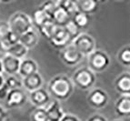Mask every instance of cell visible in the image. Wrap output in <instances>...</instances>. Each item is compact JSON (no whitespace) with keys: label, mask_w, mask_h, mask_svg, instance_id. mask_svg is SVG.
<instances>
[{"label":"cell","mask_w":130,"mask_h":121,"mask_svg":"<svg viewBox=\"0 0 130 121\" xmlns=\"http://www.w3.org/2000/svg\"><path fill=\"white\" fill-rule=\"evenodd\" d=\"M74 90V84L72 80L64 75H59L51 79L48 85L50 95L57 101L66 100L71 96Z\"/></svg>","instance_id":"1"},{"label":"cell","mask_w":130,"mask_h":121,"mask_svg":"<svg viewBox=\"0 0 130 121\" xmlns=\"http://www.w3.org/2000/svg\"><path fill=\"white\" fill-rule=\"evenodd\" d=\"M72 82L78 88L87 90L93 86L95 82V75L88 67H82L75 72L72 78Z\"/></svg>","instance_id":"2"},{"label":"cell","mask_w":130,"mask_h":121,"mask_svg":"<svg viewBox=\"0 0 130 121\" xmlns=\"http://www.w3.org/2000/svg\"><path fill=\"white\" fill-rule=\"evenodd\" d=\"M8 24L11 31L17 33L19 36L25 34L29 30H32V22L30 17L26 14L22 12L14 14L11 17Z\"/></svg>","instance_id":"3"},{"label":"cell","mask_w":130,"mask_h":121,"mask_svg":"<svg viewBox=\"0 0 130 121\" xmlns=\"http://www.w3.org/2000/svg\"><path fill=\"white\" fill-rule=\"evenodd\" d=\"M110 64V59L106 52L96 49L88 56V68L94 73H99L106 70Z\"/></svg>","instance_id":"4"},{"label":"cell","mask_w":130,"mask_h":121,"mask_svg":"<svg viewBox=\"0 0 130 121\" xmlns=\"http://www.w3.org/2000/svg\"><path fill=\"white\" fill-rule=\"evenodd\" d=\"M72 45L78 50L82 56H89L95 50V42L94 38L87 34H80L73 40Z\"/></svg>","instance_id":"5"},{"label":"cell","mask_w":130,"mask_h":121,"mask_svg":"<svg viewBox=\"0 0 130 121\" xmlns=\"http://www.w3.org/2000/svg\"><path fill=\"white\" fill-rule=\"evenodd\" d=\"M60 58L66 65L73 67L77 65L83 58V56L78 52L74 46L69 45L67 48L60 50Z\"/></svg>","instance_id":"6"},{"label":"cell","mask_w":130,"mask_h":121,"mask_svg":"<svg viewBox=\"0 0 130 121\" xmlns=\"http://www.w3.org/2000/svg\"><path fill=\"white\" fill-rule=\"evenodd\" d=\"M49 42L55 48L62 50L67 46L71 45L73 40L63 27H58L53 35V37L50 38Z\"/></svg>","instance_id":"7"},{"label":"cell","mask_w":130,"mask_h":121,"mask_svg":"<svg viewBox=\"0 0 130 121\" xmlns=\"http://www.w3.org/2000/svg\"><path fill=\"white\" fill-rule=\"evenodd\" d=\"M87 102L95 108H102L108 102V96L106 91L101 88H95L87 97Z\"/></svg>","instance_id":"8"},{"label":"cell","mask_w":130,"mask_h":121,"mask_svg":"<svg viewBox=\"0 0 130 121\" xmlns=\"http://www.w3.org/2000/svg\"><path fill=\"white\" fill-rule=\"evenodd\" d=\"M26 101V96L21 88L12 89L9 91L8 95L6 98V104L9 108H18L23 106Z\"/></svg>","instance_id":"9"},{"label":"cell","mask_w":130,"mask_h":121,"mask_svg":"<svg viewBox=\"0 0 130 121\" xmlns=\"http://www.w3.org/2000/svg\"><path fill=\"white\" fill-rule=\"evenodd\" d=\"M115 88L121 96H130V73H123L117 77Z\"/></svg>","instance_id":"10"},{"label":"cell","mask_w":130,"mask_h":121,"mask_svg":"<svg viewBox=\"0 0 130 121\" xmlns=\"http://www.w3.org/2000/svg\"><path fill=\"white\" fill-rule=\"evenodd\" d=\"M115 112L118 117H130V96H120L115 103Z\"/></svg>","instance_id":"11"},{"label":"cell","mask_w":130,"mask_h":121,"mask_svg":"<svg viewBox=\"0 0 130 121\" xmlns=\"http://www.w3.org/2000/svg\"><path fill=\"white\" fill-rule=\"evenodd\" d=\"M2 66H3V71H5L7 74L13 76L15 74L18 73L20 67V59H18L11 56L9 55H7L3 57L2 60Z\"/></svg>","instance_id":"12"},{"label":"cell","mask_w":130,"mask_h":121,"mask_svg":"<svg viewBox=\"0 0 130 121\" xmlns=\"http://www.w3.org/2000/svg\"><path fill=\"white\" fill-rule=\"evenodd\" d=\"M50 18L52 19V21L58 27H64L67 22L72 19L71 16L67 13L65 9L62 8L60 6H58V5H57V7L54 10Z\"/></svg>","instance_id":"13"},{"label":"cell","mask_w":130,"mask_h":121,"mask_svg":"<svg viewBox=\"0 0 130 121\" xmlns=\"http://www.w3.org/2000/svg\"><path fill=\"white\" fill-rule=\"evenodd\" d=\"M76 4L78 12L89 16L96 12L99 7V2L96 0H77Z\"/></svg>","instance_id":"14"},{"label":"cell","mask_w":130,"mask_h":121,"mask_svg":"<svg viewBox=\"0 0 130 121\" xmlns=\"http://www.w3.org/2000/svg\"><path fill=\"white\" fill-rule=\"evenodd\" d=\"M49 94L43 88H38L30 93V100L37 108H43L49 101Z\"/></svg>","instance_id":"15"},{"label":"cell","mask_w":130,"mask_h":121,"mask_svg":"<svg viewBox=\"0 0 130 121\" xmlns=\"http://www.w3.org/2000/svg\"><path fill=\"white\" fill-rule=\"evenodd\" d=\"M42 84H43V79L37 72L26 77V78H24L23 83H22V85L30 92H33L38 88H41Z\"/></svg>","instance_id":"16"},{"label":"cell","mask_w":130,"mask_h":121,"mask_svg":"<svg viewBox=\"0 0 130 121\" xmlns=\"http://www.w3.org/2000/svg\"><path fill=\"white\" fill-rule=\"evenodd\" d=\"M46 111L48 121H60L64 116L60 103L57 100H55L50 104V106L46 108Z\"/></svg>","instance_id":"17"},{"label":"cell","mask_w":130,"mask_h":121,"mask_svg":"<svg viewBox=\"0 0 130 121\" xmlns=\"http://www.w3.org/2000/svg\"><path fill=\"white\" fill-rule=\"evenodd\" d=\"M37 63L32 59H24L20 63V67L18 73L21 75L23 78L30 76L32 74H35L37 72Z\"/></svg>","instance_id":"18"},{"label":"cell","mask_w":130,"mask_h":121,"mask_svg":"<svg viewBox=\"0 0 130 121\" xmlns=\"http://www.w3.org/2000/svg\"><path fill=\"white\" fill-rule=\"evenodd\" d=\"M38 37L35 31L29 30L25 34L20 36L19 43L22 44L26 48H32L37 44Z\"/></svg>","instance_id":"19"},{"label":"cell","mask_w":130,"mask_h":121,"mask_svg":"<svg viewBox=\"0 0 130 121\" xmlns=\"http://www.w3.org/2000/svg\"><path fill=\"white\" fill-rule=\"evenodd\" d=\"M57 28H58V26L52 21L51 18H49L38 28V31L45 38L50 40V38L53 37V35L55 34Z\"/></svg>","instance_id":"20"},{"label":"cell","mask_w":130,"mask_h":121,"mask_svg":"<svg viewBox=\"0 0 130 121\" xmlns=\"http://www.w3.org/2000/svg\"><path fill=\"white\" fill-rule=\"evenodd\" d=\"M50 17L46 15L43 10L39 8H37L33 11L32 15H31V22H32V25H35L36 27L38 29L42 25L45 23L47 19H49Z\"/></svg>","instance_id":"21"},{"label":"cell","mask_w":130,"mask_h":121,"mask_svg":"<svg viewBox=\"0 0 130 121\" xmlns=\"http://www.w3.org/2000/svg\"><path fill=\"white\" fill-rule=\"evenodd\" d=\"M72 20L79 29H82V28H86L88 26V25L90 24V21H91V17L89 15L81 13V12L77 11L72 17Z\"/></svg>","instance_id":"22"},{"label":"cell","mask_w":130,"mask_h":121,"mask_svg":"<svg viewBox=\"0 0 130 121\" xmlns=\"http://www.w3.org/2000/svg\"><path fill=\"white\" fill-rule=\"evenodd\" d=\"M27 53V48H26L24 46L20 43L11 46V48L7 51V55L11 56H14L15 58L20 59L23 58Z\"/></svg>","instance_id":"23"},{"label":"cell","mask_w":130,"mask_h":121,"mask_svg":"<svg viewBox=\"0 0 130 121\" xmlns=\"http://www.w3.org/2000/svg\"><path fill=\"white\" fill-rule=\"evenodd\" d=\"M57 5L65 9L67 13L71 16V17L77 12L76 1H74V0H62V1L57 2Z\"/></svg>","instance_id":"24"},{"label":"cell","mask_w":130,"mask_h":121,"mask_svg":"<svg viewBox=\"0 0 130 121\" xmlns=\"http://www.w3.org/2000/svg\"><path fill=\"white\" fill-rule=\"evenodd\" d=\"M117 59L123 66L130 67V47L123 48L117 54Z\"/></svg>","instance_id":"25"},{"label":"cell","mask_w":130,"mask_h":121,"mask_svg":"<svg viewBox=\"0 0 130 121\" xmlns=\"http://www.w3.org/2000/svg\"><path fill=\"white\" fill-rule=\"evenodd\" d=\"M63 28L65 29L66 31H67V34L69 35V37H71L72 40L76 39V37H77L78 36L81 34V33H80V29H79V28L76 26V25L75 24L74 22H73V20H72V19L67 22Z\"/></svg>","instance_id":"26"},{"label":"cell","mask_w":130,"mask_h":121,"mask_svg":"<svg viewBox=\"0 0 130 121\" xmlns=\"http://www.w3.org/2000/svg\"><path fill=\"white\" fill-rule=\"evenodd\" d=\"M31 121H48L46 108H37L31 114Z\"/></svg>","instance_id":"27"},{"label":"cell","mask_w":130,"mask_h":121,"mask_svg":"<svg viewBox=\"0 0 130 121\" xmlns=\"http://www.w3.org/2000/svg\"><path fill=\"white\" fill-rule=\"evenodd\" d=\"M57 7V2H55V1H46V2L43 3V4L39 7V8L43 10L46 15L48 16L49 17H51L53 12L56 9V7Z\"/></svg>","instance_id":"28"},{"label":"cell","mask_w":130,"mask_h":121,"mask_svg":"<svg viewBox=\"0 0 130 121\" xmlns=\"http://www.w3.org/2000/svg\"><path fill=\"white\" fill-rule=\"evenodd\" d=\"M5 84L7 85V86L9 87L10 90L12 89H18L20 88L22 86V82L20 80H18L17 78L13 76H10L5 80Z\"/></svg>","instance_id":"29"},{"label":"cell","mask_w":130,"mask_h":121,"mask_svg":"<svg viewBox=\"0 0 130 121\" xmlns=\"http://www.w3.org/2000/svg\"><path fill=\"white\" fill-rule=\"evenodd\" d=\"M10 30L8 22H0V40L6 38Z\"/></svg>","instance_id":"30"},{"label":"cell","mask_w":130,"mask_h":121,"mask_svg":"<svg viewBox=\"0 0 130 121\" xmlns=\"http://www.w3.org/2000/svg\"><path fill=\"white\" fill-rule=\"evenodd\" d=\"M6 39H7V41L8 42L11 46H13V45H15V44L19 43L20 36L18 34H17V33L10 30V32L8 33V35L7 36Z\"/></svg>","instance_id":"31"},{"label":"cell","mask_w":130,"mask_h":121,"mask_svg":"<svg viewBox=\"0 0 130 121\" xmlns=\"http://www.w3.org/2000/svg\"><path fill=\"white\" fill-rule=\"evenodd\" d=\"M9 91H10L9 87L4 83L3 86L0 87V99H6L9 93Z\"/></svg>","instance_id":"32"},{"label":"cell","mask_w":130,"mask_h":121,"mask_svg":"<svg viewBox=\"0 0 130 121\" xmlns=\"http://www.w3.org/2000/svg\"><path fill=\"white\" fill-rule=\"evenodd\" d=\"M11 48V45L7 41V39H2L0 40V51L5 52V53H7L8 49Z\"/></svg>","instance_id":"33"},{"label":"cell","mask_w":130,"mask_h":121,"mask_svg":"<svg viewBox=\"0 0 130 121\" xmlns=\"http://www.w3.org/2000/svg\"><path fill=\"white\" fill-rule=\"evenodd\" d=\"M87 121H107V119H106L104 116H102V115L95 114V115L91 116Z\"/></svg>","instance_id":"34"},{"label":"cell","mask_w":130,"mask_h":121,"mask_svg":"<svg viewBox=\"0 0 130 121\" xmlns=\"http://www.w3.org/2000/svg\"><path fill=\"white\" fill-rule=\"evenodd\" d=\"M60 121H80V120L76 116H74V115L67 114V115H64Z\"/></svg>","instance_id":"35"},{"label":"cell","mask_w":130,"mask_h":121,"mask_svg":"<svg viewBox=\"0 0 130 121\" xmlns=\"http://www.w3.org/2000/svg\"><path fill=\"white\" fill-rule=\"evenodd\" d=\"M7 113L4 110V108L0 106V121H4L5 118L7 117Z\"/></svg>","instance_id":"36"},{"label":"cell","mask_w":130,"mask_h":121,"mask_svg":"<svg viewBox=\"0 0 130 121\" xmlns=\"http://www.w3.org/2000/svg\"><path fill=\"white\" fill-rule=\"evenodd\" d=\"M5 83V80H4V78H3L2 75H0V87L3 86V84Z\"/></svg>","instance_id":"37"},{"label":"cell","mask_w":130,"mask_h":121,"mask_svg":"<svg viewBox=\"0 0 130 121\" xmlns=\"http://www.w3.org/2000/svg\"><path fill=\"white\" fill-rule=\"evenodd\" d=\"M2 72H3V66H2V61L0 59V75H1Z\"/></svg>","instance_id":"38"},{"label":"cell","mask_w":130,"mask_h":121,"mask_svg":"<svg viewBox=\"0 0 130 121\" xmlns=\"http://www.w3.org/2000/svg\"><path fill=\"white\" fill-rule=\"evenodd\" d=\"M114 121H122V120H119V119H116V120H114Z\"/></svg>","instance_id":"39"}]
</instances>
